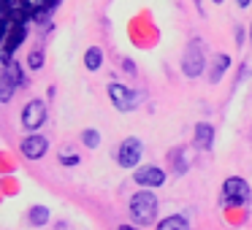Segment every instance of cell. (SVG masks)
Wrapping results in <instances>:
<instances>
[{
	"mask_svg": "<svg viewBox=\"0 0 252 230\" xmlns=\"http://www.w3.org/2000/svg\"><path fill=\"white\" fill-rule=\"evenodd\" d=\"M206 71V57H203V46L201 41H190L182 55V73L187 79H198L201 73Z\"/></svg>",
	"mask_w": 252,
	"mask_h": 230,
	"instance_id": "obj_2",
	"label": "cell"
},
{
	"mask_svg": "<svg viewBox=\"0 0 252 230\" xmlns=\"http://www.w3.org/2000/svg\"><path fill=\"white\" fill-rule=\"evenodd\" d=\"M228 68H230V57L225 55V52H220V55L214 57V62H212V73H209V82H212V84L222 82V76L228 73Z\"/></svg>",
	"mask_w": 252,
	"mask_h": 230,
	"instance_id": "obj_11",
	"label": "cell"
},
{
	"mask_svg": "<svg viewBox=\"0 0 252 230\" xmlns=\"http://www.w3.org/2000/svg\"><path fill=\"white\" fill-rule=\"evenodd\" d=\"M212 138H214V127L206 125V122H201V125H195V136H192V141H195L198 149H212Z\"/></svg>",
	"mask_w": 252,
	"mask_h": 230,
	"instance_id": "obj_12",
	"label": "cell"
},
{
	"mask_svg": "<svg viewBox=\"0 0 252 230\" xmlns=\"http://www.w3.org/2000/svg\"><path fill=\"white\" fill-rule=\"evenodd\" d=\"M117 230H138V228H133V225H120Z\"/></svg>",
	"mask_w": 252,
	"mask_h": 230,
	"instance_id": "obj_22",
	"label": "cell"
},
{
	"mask_svg": "<svg viewBox=\"0 0 252 230\" xmlns=\"http://www.w3.org/2000/svg\"><path fill=\"white\" fill-rule=\"evenodd\" d=\"M222 195H225L222 198L225 206H244V203L250 201L252 190L241 176H230V179H225V184H222Z\"/></svg>",
	"mask_w": 252,
	"mask_h": 230,
	"instance_id": "obj_4",
	"label": "cell"
},
{
	"mask_svg": "<svg viewBox=\"0 0 252 230\" xmlns=\"http://www.w3.org/2000/svg\"><path fill=\"white\" fill-rule=\"evenodd\" d=\"M171 165H174L176 173H185V171H187V152H185V149L171 152Z\"/></svg>",
	"mask_w": 252,
	"mask_h": 230,
	"instance_id": "obj_16",
	"label": "cell"
},
{
	"mask_svg": "<svg viewBox=\"0 0 252 230\" xmlns=\"http://www.w3.org/2000/svg\"><path fill=\"white\" fill-rule=\"evenodd\" d=\"M28 217H30V225H46V222H49V208L33 206V208L28 211Z\"/></svg>",
	"mask_w": 252,
	"mask_h": 230,
	"instance_id": "obj_15",
	"label": "cell"
},
{
	"mask_svg": "<svg viewBox=\"0 0 252 230\" xmlns=\"http://www.w3.org/2000/svg\"><path fill=\"white\" fill-rule=\"evenodd\" d=\"M82 144H84L87 149H98V146H100V133L93 130V127H87V130L82 133Z\"/></svg>",
	"mask_w": 252,
	"mask_h": 230,
	"instance_id": "obj_17",
	"label": "cell"
},
{
	"mask_svg": "<svg viewBox=\"0 0 252 230\" xmlns=\"http://www.w3.org/2000/svg\"><path fill=\"white\" fill-rule=\"evenodd\" d=\"M60 163H63V165H76L79 157H76V154H65V152H63V154H60Z\"/></svg>",
	"mask_w": 252,
	"mask_h": 230,
	"instance_id": "obj_19",
	"label": "cell"
},
{
	"mask_svg": "<svg viewBox=\"0 0 252 230\" xmlns=\"http://www.w3.org/2000/svg\"><path fill=\"white\" fill-rule=\"evenodd\" d=\"M141 154H144V144L138 141L136 136H130L120 144V149H117V163H120L122 168H136V165L141 163Z\"/></svg>",
	"mask_w": 252,
	"mask_h": 230,
	"instance_id": "obj_5",
	"label": "cell"
},
{
	"mask_svg": "<svg viewBox=\"0 0 252 230\" xmlns=\"http://www.w3.org/2000/svg\"><path fill=\"white\" fill-rule=\"evenodd\" d=\"M212 3H217V6H220V3H222V0H212Z\"/></svg>",
	"mask_w": 252,
	"mask_h": 230,
	"instance_id": "obj_24",
	"label": "cell"
},
{
	"mask_svg": "<svg viewBox=\"0 0 252 230\" xmlns=\"http://www.w3.org/2000/svg\"><path fill=\"white\" fill-rule=\"evenodd\" d=\"M28 68L30 71H41V68H44V52L41 49H33L28 55Z\"/></svg>",
	"mask_w": 252,
	"mask_h": 230,
	"instance_id": "obj_18",
	"label": "cell"
},
{
	"mask_svg": "<svg viewBox=\"0 0 252 230\" xmlns=\"http://www.w3.org/2000/svg\"><path fill=\"white\" fill-rule=\"evenodd\" d=\"M109 100L114 103L117 111H130L133 106H136V95L130 92V87H125V84H120V82L109 84Z\"/></svg>",
	"mask_w": 252,
	"mask_h": 230,
	"instance_id": "obj_7",
	"label": "cell"
},
{
	"mask_svg": "<svg viewBox=\"0 0 252 230\" xmlns=\"http://www.w3.org/2000/svg\"><path fill=\"white\" fill-rule=\"evenodd\" d=\"M84 65H87V71H100V65H103V52L98 49V46H90L87 52H84Z\"/></svg>",
	"mask_w": 252,
	"mask_h": 230,
	"instance_id": "obj_14",
	"label": "cell"
},
{
	"mask_svg": "<svg viewBox=\"0 0 252 230\" xmlns=\"http://www.w3.org/2000/svg\"><path fill=\"white\" fill-rule=\"evenodd\" d=\"M25 84V73H22V62H6L3 65V76H0V100L8 103L14 95V89Z\"/></svg>",
	"mask_w": 252,
	"mask_h": 230,
	"instance_id": "obj_3",
	"label": "cell"
},
{
	"mask_svg": "<svg viewBox=\"0 0 252 230\" xmlns=\"http://www.w3.org/2000/svg\"><path fill=\"white\" fill-rule=\"evenodd\" d=\"M33 11V0H3V17L6 19H25Z\"/></svg>",
	"mask_w": 252,
	"mask_h": 230,
	"instance_id": "obj_10",
	"label": "cell"
},
{
	"mask_svg": "<svg viewBox=\"0 0 252 230\" xmlns=\"http://www.w3.org/2000/svg\"><path fill=\"white\" fill-rule=\"evenodd\" d=\"M122 71H125V73H136V65H133L130 60H125V62H122Z\"/></svg>",
	"mask_w": 252,
	"mask_h": 230,
	"instance_id": "obj_20",
	"label": "cell"
},
{
	"mask_svg": "<svg viewBox=\"0 0 252 230\" xmlns=\"http://www.w3.org/2000/svg\"><path fill=\"white\" fill-rule=\"evenodd\" d=\"M130 217L138 225H152L158 217V195L152 190H141L130 198Z\"/></svg>",
	"mask_w": 252,
	"mask_h": 230,
	"instance_id": "obj_1",
	"label": "cell"
},
{
	"mask_svg": "<svg viewBox=\"0 0 252 230\" xmlns=\"http://www.w3.org/2000/svg\"><path fill=\"white\" fill-rule=\"evenodd\" d=\"M22 154L28 160H41L46 152H49V141H46V136H38V133H30V136L22 138Z\"/></svg>",
	"mask_w": 252,
	"mask_h": 230,
	"instance_id": "obj_8",
	"label": "cell"
},
{
	"mask_svg": "<svg viewBox=\"0 0 252 230\" xmlns=\"http://www.w3.org/2000/svg\"><path fill=\"white\" fill-rule=\"evenodd\" d=\"M38 3H44V0H38ZM52 3H55V0H52Z\"/></svg>",
	"mask_w": 252,
	"mask_h": 230,
	"instance_id": "obj_25",
	"label": "cell"
},
{
	"mask_svg": "<svg viewBox=\"0 0 252 230\" xmlns=\"http://www.w3.org/2000/svg\"><path fill=\"white\" fill-rule=\"evenodd\" d=\"M250 3H252V0H236V6H239V8H247Z\"/></svg>",
	"mask_w": 252,
	"mask_h": 230,
	"instance_id": "obj_21",
	"label": "cell"
},
{
	"mask_svg": "<svg viewBox=\"0 0 252 230\" xmlns=\"http://www.w3.org/2000/svg\"><path fill=\"white\" fill-rule=\"evenodd\" d=\"M133 181L141 187H160L165 181V171L160 165H141V168L133 173Z\"/></svg>",
	"mask_w": 252,
	"mask_h": 230,
	"instance_id": "obj_9",
	"label": "cell"
},
{
	"mask_svg": "<svg viewBox=\"0 0 252 230\" xmlns=\"http://www.w3.org/2000/svg\"><path fill=\"white\" fill-rule=\"evenodd\" d=\"M250 41H252V22H250Z\"/></svg>",
	"mask_w": 252,
	"mask_h": 230,
	"instance_id": "obj_23",
	"label": "cell"
},
{
	"mask_svg": "<svg viewBox=\"0 0 252 230\" xmlns=\"http://www.w3.org/2000/svg\"><path fill=\"white\" fill-rule=\"evenodd\" d=\"M155 230H190V222H187L182 214H171V217L160 219Z\"/></svg>",
	"mask_w": 252,
	"mask_h": 230,
	"instance_id": "obj_13",
	"label": "cell"
},
{
	"mask_svg": "<svg viewBox=\"0 0 252 230\" xmlns=\"http://www.w3.org/2000/svg\"><path fill=\"white\" fill-rule=\"evenodd\" d=\"M46 122V103L44 100H30L22 109V127L25 130H38Z\"/></svg>",
	"mask_w": 252,
	"mask_h": 230,
	"instance_id": "obj_6",
	"label": "cell"
}]
</instances>
